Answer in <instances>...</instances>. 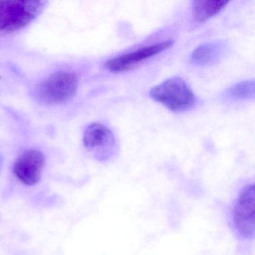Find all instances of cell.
Returning a JSON list of instances; mask_svg holds the SVG:
<instances>
[{
	"mask_svg": "<svg viewBox=\"0 0 255 255\" xmlns=\"http://www.w3.org/2000/svg\"><path fill=\"white\" fill-rule=\"evenodd\" d=\"M231 228L239 240L252 242L255 236V183L243 186L233 202Z\"/></svg>",
	"mask_w": 255,
	"mask_h": 255,
	"instance_id": "cell-1",
	"label": "cell"
},
{
	"mask_svg": "<svg viewBox=\"0 0 255 255\" xmlns=\"http://www.w3.org/2000/svg\"><path fill=\"white\" fill-rule=\"evenodd\" d=\"M46 4L45 1H0V33L26 27L41 14Z\"/></svg>",
	"mask_w": 255,
	"mask_h": 255,
	"instance_id": "cell-2",
	"label": "cell"
},
{
	"mask_svg": "<svg viewBox=\"0 0 255 255\" xmlns=\"http://www.w3.org/2000/svg\"><path fill=\"white\" fill-rule=\"evenodd\" d=\"M149 95L175 113L187 111L196 102L195 94L180 77H172L155 86L150 89Z\"/></svg>",
	"mask_w": 255,
	"mask_h": 255,
	"instance_id": "cell-3",
	"label": "cell"
},
{
	"mask_svg": "<svg viewBox=\"0 0 255 255\" xmlns=\"http://www.w3.org/2000/svg\"><path fill=\"white\" fill-rule=\"evenodd\" d=\"M78 77L71 71H57L37 88L38 99L47 104H62L74 98L78 88Z\"/></svg>",
	"mask_w": 255,
	"mask_h": 255,
	"instance_id": "cell-4",
	"label": "cell"
},
{
	"mask_svg": "<svg viewBox=\"0 0 255 255\" xmlns=\"http://www.w3.org/2000/svg\"><path fill=\"white\" fill-rule=\"evenodd\" d=\"M83 143L98 160H108L115 153L116 138L113 132L102 124L93 123L86 128Z\"/></svg>",
	"mask_w": 255,
	"mask_h": 255,
	"instance_id": "cell-5",
	"label": "cell"
},
{
	"mask_svg": "<svg viewBox=\"0 0 255 255\" xmlns=\"http://www.w3.org/2000/svg\"><path fill=\"white\" fill-rule=\"evenodd\" d=\"M173 44L174 41L168 40L151 45L144 46L130 53L109 59L105 63L106 68L113 73L129 71L139 65L141 62L151 59L156 55L171 48Z\"/></svg>",
	"mask_w": 255,
	"mask_h": 255,
	"instance_id": "cell-6",
	"label": "cell"
},
{
	"mask_svg": "<svg viewBox=\"0 0 255 255\" xmlns=\"http://www.w3.org/2000/svg\"><path fill=\"white\" fill-rule=\"evenodd\" d=\"M44 165V153L35 149H29L17 157L13 171L17 178L23 184L35 186L41 180Z\"/></svg>",
	"mask_w": 255,
	"mask_h": 255,
	"instance_id": "cell-7",
	"label": "cell"
},
{
	"mask_svg": "<svg viewBox=\"0 0 255 255\" xmlns=\"http://www.w3.org/2000/svg\"><path fill=\"white\" fill-rule=\"evenodd\" d=\"M225 48L222 42L204 43L194 50L191 61L194 65L198 66L213 65L222 57Z\"/></svg>",
	"mask_w": 255,
	"mask_h": 255,
	"instance_id": "cell-8",
	"label": "cell"
},
{
	"mask_svg": "<svg viewBox=\"0 0 255 255\" xmlns=\"http://www.w3.org/2000/svg\"><path fill=\"white\" fill-rule=\"evenodd\" d=\"M229 1H193L192 4V17L198 23H204L223 10Z\"/></svg>",
	"mask_w": 255,
	"mask_h": 255,
	"instance_id": "cell-9",
	"label": "cell"
},
{
	"mask_svg": "<svg viewBox=\"0 0 255 255\" xmlns=\"http://www.w3.org/2000/svg\"><path fill=\"white\" fill-rule=\"evenodd\" d=\"M255 82L254 80H246L237 83L228 89V95L234 100H248L255 96Z\"/></svg>",
	"mask_w": 255,
	"mask_h": 255,
	"instance_id": "cell-10",
	"label": "cell"
}]
</instances>
